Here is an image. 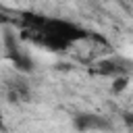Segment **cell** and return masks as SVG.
Segmentation results:
<instances>
[{
	"label": "cell",
	"mask_w": 133,
	"mask_h": 133,
	"mask_svg": "<svg viewBox=\"0 0 133 133\" xmlns=\"http://www.w3.org/2000/svg\"><path fill=\"white\" fill-rule=\"evenodd\" d=\"M42 31H48L52 35H58L60 39H64L69 44H77V42H81V39L87 37V31L83 27H79L77 23L66 21V19H50L48 17Z\"/></svg>",
	"instance_id": "6da1fadb"
},
{
	"label": "cell",
	"mask_w": 133,
	"mask_h": 133,
	"mask_svg": "<svg viewBox=\"0 0 133 133\" xmlns=\"http://www.w3.org/2000/svg\"><path fill=\"white\" fill-rule=\"evenodd\" d=\"M2 39H4L6 56H8V60L15 64V69H17V71H21V73H29V71L33 69V60H31V58H29V54L19 46L17 33H15V31H10V29H4Z\"/></svg>",
	"instance_id": "7a4b0ae2"
},
{
	"label": "cell",
	"mask_w": 133,
	"mask_h": 133,
	"mask_svg": "<svg viewBox=\"0 0 133 133\" xmlns=\"http://www.w3.org/2000/svg\"><path fill=\"white\" fill-rule=\"evenodd\" d=\"M133 69V62L131 60H125V58H104L96 64V73L104 75V77H116V75H129Z\"/></svg>",
	"instance_id": "3957f363"
},
{
	"label": "cell",
	"mask_w": 133,
	"mask_h": 133,
	"mask_svg": "<svg viewBox=\"0 0 133 133\" xmlns=\"http://www.w3.org/2000/svg\"><path fill=\"white\" fill-rule=\"evenodd\" d=\"M75 129L79 131H100V129H110V123L104 116L98 114H77L73 121Z\"/></svg>",
	"instance_id": "277c9868"
},
{
	"label": "cell",
	"mask_w": 133,
	"mask_h": 133,
	"mask_svg": "<svg viewBox=\"0 0 133 133\" xmlns=\"http://www.w3.org/2000/svg\"><path fill=\"white\" fill-rule=\"evenodd\" d=\"M29 83L21 77H15V79H8V85H6V96L10 102H27L29 100Z\"/></svg>",
	"instance_id": "5b68a950"
},
{
	"label": "cell",
	"mask_w": 133,
	"mask_h": 133,
	"mask_svg": "<svg viewBox=\"0 0 133 133\" xmlns=\"http://www.w3.org/2000/svg\"><path fill=\"white\" fill-rule=\"evenodd\" d=\"M46 19L48 17H42V15H35V12H25L21 23L25 29H33V31H42L44 25H46Z\"/></svg>",
	"instance_id": "8992f818"
},
{
	"label": "cell",
	"mask_w": 133,
	"mask_h": 133,
	"mask_svg": "<svg viewBox=\"0 0 133 133\" xmlns=\"http://www.w3.org/2000/svg\"><path fill=\"white\" fill-rule=\"evenodd\" d=\"M127 85H129V75H116V77H112L110 89H112V94H121L123 89H127Z\"/></svg>",
	"instance_id": "52a82bcc"
}]
</instances>
